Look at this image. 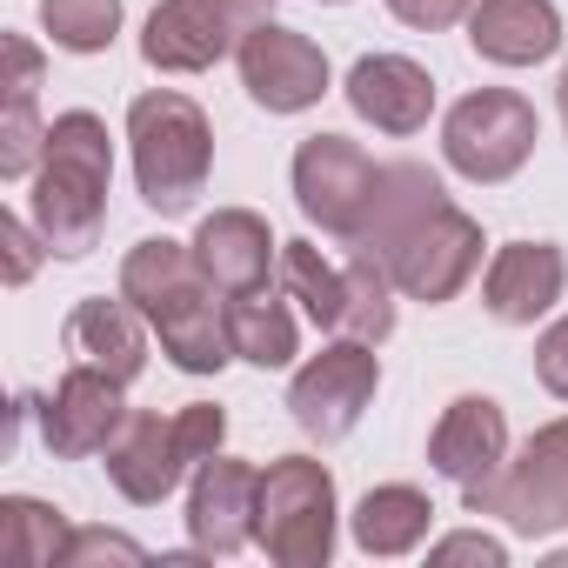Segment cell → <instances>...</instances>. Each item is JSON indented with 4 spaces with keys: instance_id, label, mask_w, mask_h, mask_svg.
<instances>
[{
    "instance_id": "1f68e13d",
    "label": "cell",
    "mask_w": 568,
    "mask_h": 568,
    "mask_svg": "<svg viewBox=\"0 0 568 568\" xmlns=\"http://www.w3.org/2000/svg\"><path fill=\"white\" fill-rule=\"evenodd\" d=\"M468 8H475V0H388V14L402 28H422V34H442V28L468 21Z\"/></svg>"
},
{
    "instance_id": "4316f807",
    "label": "cell",
    "mask_w": 568,
    "mask_h": 568,
    "mask_svg": "<svg viewBox=\"0 0 568 568\" xmlns=\"http://www.w3.org/2000/svg\"><path fill=\"white\" fill-rule=\"evenodd\" d=\"M48 154V128L34 114V94H8V121H0V181H34Z\"/></svg>"
},
{
    "instance_id": "83f0119b",
    "label": "cell",
    "mask_w": 568,
    "mask_h": 568,
    "mask_svg": "<svg viewBox=\"0 0 568 568\" xmlns=\"http://www.w3.org/2000/svg\"><path fill=\"white\" fill-rule=\"evenodd\" d=\"M88 561H148V548L128 541V535H108V528H74L61 568H88Z\"/></svg>"
},
{
    "instance_id": "7c38bea8",
    "label": "cell",
    "mask_w": 568,
    "mask_h": 568,
    "mask_svg": "<svg viewBox=\"0 0 568 568\" xmlns=\"http://www.w3.org/2000/svg\"><path fill=\"white\" fill-rule=\"evenodd\" d=\"M128 382H114L108 368L94 362H74L54 395L41 402V442L61 455V462H88V455H108L114 435L128 428V402H121Z\"/></svg>"
},
{
    "instance_id": "2e32d148",
    "label": "cell",
    "mask_w": 568,
    "mask_h": 568,
    "mask_svg": "<svg viewBox=\"0 0 568 568\" xmlns=\"http://www.w3.org/2000/svg\"><path fill=\"white\" fill-rule=\"evenodd\" d=\"M221 288L201 274L187 288H174L168 302L148 308V328L161 335V355L181 368V375H221L234 362V342H227V302H214Z\"/></svg>"
},
{
    "instance_id": "f1b7e54d",
    "label": "cell",
    "mask_w": 568,
    "mask_h": 568,
    "mask_svg": "<svg viewBox=\"0 0 568 568\" xmlns=\"http://www.w3.org/2000/svg\"><path fill=\"white\" fill-rule=\"evenodd\" d=\"M0 241H8V288H28V274H34V261H41V227L34 221H21V214H0Z\"/></svg>"
},
{
    "instance_id": "ffe728a7",
    "label": "cell",
    "mask_w": 568,
    "mask_h": 568,
    "mask_svg": "<svg viewBox=\"0 0 568 568\" xmlns=\"http://www.w3.org/2000/svg\"><path fill=\"white\" fill-rule=\"evenodd\" d=\"M68 355L108 368L114 382H134V375L148 368V315H141L128 295H121V302L88 295V302L68 315Z\"/></svg>"
},
{
    "instance_id": "e0dca14e",
    "label": "cell",
    "mask_w": 568,
    "mask_h": 568,
    "mask_svg": "<svg viewBox=\"0 0 568 568\" xmlns=\"http://www.w3.org/2000/svg\"><path fill=\"white\" fill-rule=\"evenodd\" d=\"M187 247H194L201 274L214 281L221 295L267 288V267H281V241H274V227H267L254 207H214V214L194 227Z\"/></svg>"
},
{
    "instance_id": "7402d4cb",
    "label": "cell",
    "mask_w": 568,
    "mask_h": 568,
    "mask_svg": "<svg viewBox=\"0 0 568 568\" xmlns=\"http://www.w3.org/2000/svg\"><path fill=\"white\" fill-rule=\"evenodd\" d=\"M227 342H234V362H247V368H288L302 355L288 295H274V288L227 295Z\"/></svg>"
},
{
    "instance_id": "9a60e30c",
    "label": "cell",
    "mask_w": 568,
    "mask_h": 568,
    "mask_svg": "<svg viewBox=\"0 0 568 568\" xmlns=\"http://www.w3.org/2000/svg\"><path fill=\"white\" fill-rule=\"evenodd\" d=\"M428 462H435V475H448L462 495L481 488V481H495L501 462H508V415H501V402H488V395H455V402L442 408L435 435H428Z\"/></svg>"
},
{
    "instance_id": "5bb4252c",
    "label": "cell",
    "mask_w": 568,
    "mask_h": 568,
    "mask_svg": "<svg viewBox=\"0 0 568 568\" xmlns=\"http://www.w3.org/2000/svg\"><path fill=\"white\" fill-rule=\"evenodd\" d=\"M568 288V261L555 241H508L481 267V308L508 328H535Z\"/></svg>"
},
{
    "instance_id": "277c9868",
    "label": "cell",
    "mask_w": 568,
    "mask_h": 568,
    "mask_svg": "<svg viewBox=\"0 0 568 568\" xmlns=\"http://www.w3.org/2000/svg\"><path fill=\"white\" fill-rule=\"evenodd\" d=\"M227 442V415L214 402H187L181 415H128V428L114 435L108 448V481L134 501V508H154L181 488L187 468H201L207 455H221Z\"/></svg>"
},
{
    "instance_id": "4dcf8cb0",
    "label": "cell",
    "mask_w": 568,
    "mask_h": 568,
    "mask_svg": "<svg viewBox=\"0 0 568 568\" xmlns=\"http://www.w3.org/2000/svg\"><path fill=\"white\" fill-rule=\"evenodd\" d=\"M535 375H541V388H548L555 402H568V315L541 328V342H535Z\"/></svg>"
},
{
    "instance_id": "30bf717a",
    "label": "cell",
    "mask_w": 568,
    "mask_h": 568,
    "mask_svg": "<svg viewBox=\"0 0 568 568\" xmlns=\"http://www.w3.org/2000/svg\"><path fill=\"white\" fill-rule=\"evenodd\" d=\"M375 388H382V355H375V342L342 335V342H328L322 355H308V362L295 368V382H288V415H295L302 435L342 442V435L362 428Z\"/></svg>"
},
{
    "instance_id": "8992f818",
    "label": "cell",
    "mask_w": 568,
    "mask_h": 568,
    "mask_svg": "<svg viewBox=\"0 0 568 568\" xmlns=\"http://www.w3.org/2000/svg\"><path fill=\"white\" fill-rule=\"evenodd\" d=\"M541 141V121H535V101H521L515 88H475L448 108L442 121V161L475 181V187H501L528 168Z\"/></svg>"
},
{
    "instance_id": "d4e9b609",
    "label": "cell",
    "mask_w": 568,
    "mask_h": 568,
    "mask_svg": "<svg viewBox=\"0 0 568 568\" xmlns=\"http://www.w3.org/2000/svg\"><path fill=\"white\" fill-rule=\"evenodd\" d=\"M342 274H348L342 335H355V342H375V348H382V342L395 335V295H402V288H395V274H388L375 254H362V247L342 261Z\"/></svg>"
},
{
    "instance_id": "d6986e66",
    "label": "cell",
    "mask_w": 568,
    "mask_h": 568,
    "mask_svg": "<svg viewBox=\"0 0 568 568\" xmlns=\"http://www.w3.org/2000/svg\"><path fill=\"white\" fill-rule=\"evenodd\" d=\"M468 48L488 68H541L548 54H561V14L555 0H475Z\"/></svg>"
},
{
    "instance_id": "6da1fadb",
    "label": "cell",
    "mask_w": 568,
    "mask_h": 568,
    "mask_svg": "<svg viewBox=\"0 0 568 568\" xmlns=\"http://www.w3.org/2000/svg\"><path fill=\"white\" fill-rule=\"evenodd\" d=\"M348 247L375 254L408 302L442 308L481 267V221L462 214L448 201L442 174H428L422 161H388L382 194H375V207H368V221H362V234Z\"/></svg>"
},
{
    "instance_id": "44dd1931",
    "label": "cell",
    "mask_w": 568,
    "mask_h": 568,
    "mask_svg": "<svg viewBox=\"0 0 568 568\" xmlns=\"http://www.w3.org/2000/svg\"><path fill=\"white\" fill-rule=\"evenodd\" d=\"M428 528H435V501H428L415 481H382V488H368V495L355 501V515H348L355 548L375 555V561L415 555V548L428 541Z\"/></svg>"
},
{
    "instance_id": "5b68a950",
    "label": "cell",
    "mask_w": 568,
    "mask_h": 568,
    "mask_svg": "<svg viewBox=\"0 0 568 568\" xmlns=\"http://www.w3.org/2000/svg\"><path fill=\"white\" fill-rule=\"evenodd\" d=\"M335 528H342V501H335V475L315 455H281L261 468V521H254V548L274 568H328L335 555Z\"/></svg>"
},
{
    "instance_id": "f546056e",
    "label": "cell",
    "mask_w": 568,
    "mask_h": 568,
    "mask_svg": "<svg viewBox=\"0 0 568 568\" xmlns=\"http://www.w3.org/2000/svg\"><path fill=\"white\" fill-rule=\"evenodd\" d=\"M428 561H481V568H501V561H508V541H495V535H481V528H462V535L428 541Z\"/></svg>"
},
{
    "instance_id": "3957f363",
    "label": "cell",
    "mask_w": 568,
    "mask_h": 568,
    "mask_svg": "<svg viewBox=\"0 0 568 568\" xmlns=\"http://www.w3.org/2000/svg\"><path fill=\"white\" fill-rule=\"evenodd\" d=\"M128 154H134L141 201L154 214H187L214 174V128L187 94L148 88L128 101Z\"/></svg>"
},
{
    "instance_id": "484cf974",
    "label": "cell",
    "mask_w": 568,
    "mask_h": 568,
    "mask_svg": "<svg viewBox=\"0 0 568 568\" xmlns=\"http://www.w3.org/2000/svg\"><path fill=\"white\" fill-rule=\"evenodd\" d=\"M41 28L68 54H108L121 34V0H41Z\"/></svg>"
},
{
    "instance_id": "8fae6325",
    "label": "cell",
    "mask_w": 568,
    "mask_h": 568,
    "mask_svg": "<svg viewBox=\"0 0 568 568\" xmlns=\"http://www.w3.org/2000/svg\"><path fill=\"white\" fill-rule=\"evenodd\" d=\"M241 88L254 108L267 114H308L322 94H328V54L295 34V28H281V21H261L247 41H241Z\"/></svg>"
},
{
    "instance_id": "e575fe53",
    "label": "cell",
    "mask_w": 568,
    "mask_h": 568,
    "mask_svg": "<svg viewBox=\"0 0 568 568\" xmlns=\"http://www.w3.org/2000/svg\"><path fill=\"white\" fill-rule=\"evenodd\" d=\"M322 8H348V0H322Z\"/></svg>"
},
{
    "instance_id": "52a82bcc",
    "label": "cell",
    "mask_w": 568,
    "mask_h": 568,
    "mask_svg": "<svg viewBox=\"0 0 568 568\" xmlns=\"http://www.w3.org/2000/svg\"><path fill=\"white\" fill-rule=\"evenodd\" d=\"M462 501H468V515H495V521H508L528 541L568 528V415L541 422L521 442V455H508L501 475L468 488Z\"/></svg>"
},
{
    "instance_id": "4fadbf2b",
    "label": "cell",
    "mask_w": 568,
    "mask_h": 568,
    "mask_svg": "<svg viewBox=\"0 0 568 568\" xmlns=\"http://www.w3.org/2000/svg\"><path fill=\"white\" fill-rule=\"evenodd\" d=\"M254 521H261V468L234 455H207L187 488V541L207 561H227L254 541Z\"/></svg>"
},
{
    "instance_id": "7a4b0ae2",
    "label": "cell",
    "mask_w": 568,
    "mask_h": 568,
    "mask_svg": "<svg viewBox=\"0 0 568 568\" xmlns=\"http://www.w3.org/2000/svg\"><path fill=\"white\" fill-rule=\"evenodd\" d=\"M108 187H114V141L108 121L88 108H68L48 121V154L28 187V221L41 227L48 254L81 261L108 227Z\"/></svg>"
},
{
    "instance_id": "836d02e7",
    "label": "cell",
    "mask_w": 568,
    "mask_h": 568,
    "mask_svg": "<svg viewBox=\"0 0 568 568\" xmlns=\"http://www.w3.org/2000/svg\"><path fill=\"white\" fill-rule=\"evenodd\" d=\"M555 94H561V128H568V68H561V88Z\"/></svg>"
},
{
    "instance_id": "ba28073f",
    "label": "cell",
    "mask_w": 568,
    "mask_h": 568,
    "mask_svg": "<svg viewBox=\"0 0 568 568\" xmlns=\"http://www.w3.org/2000/svg\"><path fill=\"white\" fill-rule=\"evenodd\" d=\"M274 0H161L141 28V61L154 74H207L227 54H241V41L274 21Z\"/></svg>"
},
{
    "instance_id": "cb8c5ba5",
    "label": "cell",
    "mask_w": 568,
    "mask_h": 568,
    "mask_svg": "<svg viewBox=\"0 0 568 568\" xmlns=\"http://www.w3.org/2000/svg\"><path fill=\"white\" fill-rule=\"evenodd\" d=\"M68 515L54 501H34V495H8L0 501V548H8V561L21 568H61L68 561Z\"/></svg>"
},
{
    "instance_id": "9c48e42d",
    "label": "cell",
    "mask_w": 568,
    "mask_h": 568,
    "mask_svg": "<svg viewBox=\"0 0 568 568\" xmlns=\"http://www.w3.org/2000/svg\"><path fill=\"white\" fill-rule=\"evenodd\" d=\"M288 181H295L302 214H308L322 234L355 241L362 221H368V207H375V194H382V161H375L362 141H348V134H308V141L295 148Z\"/></svg>"
},
{
    "instance_id": "603a6c76",
    "label": "cell",
    "mask_w": 568,
    "mask_h": 568,
    "mask_svg": "<svg viewBox=\"0 0 568 568\" xmlns=\"http://www.w3.org/2000/svg\"><path fill=\"white\" fill-rule=\"evenodd\" d=\"M281 295L302 302V315L322 335H342V308H348V274L335 261H322L315 241H281Z\"/></svg>"
},
{
    "instance_id": "d6a6232c",
    "label": "cell",
    "mask_w": 568,
    "mask_h": 568,
    "mask_svg": "<svg viewBox=\"0 0 568 568\" xmlns=\"http://www.w3.org/2000/svg\"><path fill=\"white\" fill-rule=\"evenodd\" d=\"M41 88V48L28 34H8V94H34Z\"/></svg>"
},
{
    "instance_id": "ac0fdd59",
    "label": "cell",
    "mask_w": 568,
    "mask_h": 568,
    "mask_svg": "<svg viewBox=\"0 0 568 568\" xmlns=\"http://www.w3.org/2000/svg\"><path fill=\"white\" fill-rule=\"evenodd\" d=\"M348 108L375 134H422L435 114V74L408 54H362L348 68Z\"/></svg>"
}]
</instances>
